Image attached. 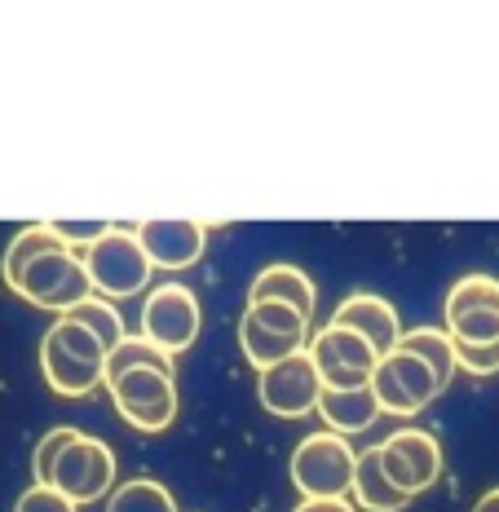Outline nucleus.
Masks as SVG:
<instances>
[{"instance_id":"obj_1","label":"nucleus","mask_w":499,"mask_h":512,"mask_svg":"<svg viewBox=\"0 0 499 512\" xmlns=\"http://www.w3.org/2000/svg\"><path fill=\"white\" fill-rule=\"evenodd\" d=\"M40 371L62 398H89L106 384V345L76 318H58L40 340Z\"/></svg>"},{"instance_id":"obj_2","label":"nucleus","mask_w":499,"mask_h":512,"mask_svg":"<svg viewBox=\"0 0 499 512\" xmlns=\"http://www.w3.org/2000/svg\"><path fill=\"white\" fill-rule=\"evenodd\" d=\"M84 256V270L93 279V296H106V301H124V296H137L142 287H151V252L142 248L137 230L129 226H111L102 239H93Z\"/></svg>"},{"instance_id":"obj_3","label":"nucleus","mask_w":499,"mask_h":512,"mask_svg":"<svg viewBox=\"0 0 499 512\" xmlns=\"http://www.w3.org/2000/svg\"><path fill=\"white\" fill-rule=\"evenodd\" d=\"M288 473H292V486L305 499H345V495H354L358 455L349 446V437L323 429L296 442Z\"/></svg>"},{"instance_id":"obj_4","label":"nucleus","mask_w":499,"mask_h":512,"mask_svg":"<svg viewBox=\"0 0 499 512\" xmlns=\"http://www.w3.org/2000/svg\"><path fill=\"white\" fill-rule=\"evenodd\" d=\"M305 340H310V318L283 301H248L239 318V349L257 371L301 354Z\"/></svg>"},{"instance_id":"obj_5","label":"nucleus","mask_w":499,"mask_h":512,"mask_svg":"<svg viewBox=\"0 0 499 512\" xmlns=\"http://www.w3.org/2000/svg\"><path fill=\"white\" fill-rule=\"evenodd\" d=\"M14 292L31 301L36 309H53V314H71L80 301L93 296V279L84 270V256L76 248H53L18 274Z\"/></svg>"},{"instance_id":"obj_6","label":"nucleus","mask_w":499,"mask_h":512,"mask_svg":"<svg viewBox=\"0 0 499 512\" xmlns=\"http://www.w3.org/2000/svg\"><path fill=\"white\" fill-rule=\"evenodd\" d=\"M305 349H310L323 389H363L380 367V354L371 349V340L349 332V327H336V323L318 327Z\"/></svg>"},{"instance_id":"obj_7","label":"nucleus","mask_w":499,"mask_h":512,"mask_svg":"<svg viewBox=\"0 0 499 512\" xmlns=\"http://www.w3.org/2000/svg\"><path fill=\"white\" fill-rule=\"evenodd\" d=\"M199 327H204V314H199L195 292L182 283H159L146 292L142 301V336L155 340L164 354H186L199 340Z\"/></svg>"},{"instance_id":"obj_8","label":"nucleus","mask_w":499,"mask_h":512,"mask_svg":"<svg viewBox=\"0 0 499 512\" xmlns=\"http://www.w3.org/2000/svg\"><path fill=\"white\" fill-rule=\"evenodd\" d=\"M106 393L137 433H164L177 420V376L168 371H129L106 384Z\"/></svg>"},{"instance_id":"obj_9","label":"nucleus","mask_w":499,"mask_h":512,"mask_svg":"<svg viewBox=\"0 0 499 512\" xmlns=\"http://www.w3.org/2000/svg\"><path fill=\"white\" fill-rule=\"evenodd\" d=\"M371 393H376L380 411H389V415H416V411H424L433 398H438L442 384H438L433 367L420 354H411V349L398 345L394 354L380 358L376 376H371Z\"/></svg>"},{"instance_id":"obj_10","label":"nucleus","mask_w":499,"mask_h":512,"mask_svg":"<svg viewBox=\"0 0 499 512\" xmlns=\"http://www.w3.org/2000/svg\"><path fill=\"white\" fill-rule=\"evenodd\" d=\"M257 398H261V407L270 415H279V420H305L310 411H318L323 380H318L310 349L257 371Z\"/></svg>"},{"instance_id":"obj_11","label":"nucleus","mask_w":499,"mask_h":512,"mask_svg":"<svg viewBox=\"0 0 499 512\" xmlns=\"http://www.w3.org/2000/svg\"><path fill=\"white\" fill-rule=\"evenodd\" d=\"M67 499L76 504H98V499H111L115 486V451L102 442V437H76V442L62 451V460L53 464V482Z\"/></svg>"},{"instance_id":"obj_12","label":"nucleus","mask_w":499,"mask_h":512,"mask_svg":"<svg viewBox=\"0 0 499 512\" xmlns=\"http://www.w3.org/2000/svg\"><path fill=\"white\" fill-rule=\"evenodd\" d=\"M376 451H380V464H385L389 482H394L402 495H411V499L424 495V490L442 477V446H438V437L424 433V429L389 433Z\"/></svg>"},{"instance_id":"obj_13","label":"nucleus","mask_w":499,"mask_h":512,"mask_svg":"<svg viewBox=\"0 0 499 512\" xmlns=\"http://www.w3.org/2000/svg\"><path fill=\"white\" fill-rule=\"evenodd\" d=\"M332 323H336V327H349V332H358L363 340H371V349H376L380 358L394 354L398 340H402L398 309L389 305L385 296H376V292H354V296H345V301L336 305Z\"/></svg>"},{"instance_id":"obj_14","label":"nucleus","mask_w":499,"mask_h":512,"mask_svg":"<svg viewBox=\"0 0 499 512\" xmlns=\"http://www.w3.org/2000/svg\"><path fill=\"white\" fill-rule=\"evenodd\" d=\"M137 239L159 270H190L208 248V226L204 221H142Z\"/></svg>"},{"instance_id":"obj_15","label":"nucleus","mask_w":499,"mask_h":512,"mask_svg":"<svg viewBox=\"0 0 499 512\" xmlns=\"http://www.w3.org/2000/svg\"><path fill=\"white\" fill-rule=\"evenodd\" d=\"M318 415H323V424L332 433L354 437V433H367L385 411H380L371 384H363V389H323V398H318Z\"/></svg>"},{"instance_id":"obj_16","label":"nucleus","mask_w":499,"mask_h":512,"mask_svg":"<svg viewBox=\"0 0 499 512\" xmlns=\"http://www.w3.org/2000/svg\"><path fill=\"white\" fill-rule=\"evenodd\" d=\"M248 301H283V305H292L296 314L314 318L318 292H314V283H310V274L305 270L279 261V265H265L257 279L248 283Z\"/></svg>"},{"instance_id":"obj_17","label":"nucleus","mask_w":499,"mask_h":512,"mask_svg":"<svg viewBox=\"0 0 499 512\" xmlns=\"http://www.w3.org/2000/svg\"><path fill=\"white\" fill-rule=\"evenodd\" d=\"M354 499H358V508H367V512H402V508L411 504V495H402V490L389 482V473H385V464H380L376 446L358 455Z\"/></svg>"},{"instance_id":"obj_18","label":"nucleus","mask_w":499,"mask_h":512,"mask_svg":"<svg viewBox=\"0 0 499 512\" xmlns=\"http://www.w3.org/2000/svg\"><path fill=\"white\" fill-rule=\"evenodd\" d=\"M168 371V376H177V367H173V354H164V349L155 345V340H146V336H124L120 345L106 354V384L111 380H120V376H129V371Z\"/></svg>"},{"instance_id":"obj_19","label":"nucleus","mask_w":499,"mask_h":512,"mask_svg":"<svg viewBox=\"0 0 499 512\" xmlns=\"http://www.w3.org/2000/svg\"><path fill=\"white\" fill-rule=\"evenodd\" d=\"M398 345L429 362L433 376H438V384L447 389L451 376H455V367H460V362H455V340H451L447 327H411V332H402Z\"/></svg>"},{"instance_id":"obj_20","label":"nucleus","mask_w":499,"mask_h":512,"mask_svg":"<svg viewBox=\"0 0 499 512\" xmlns=\"http://www.w3.org/2000/svg\"><path fill=\"white\" fill-rule=\"evenodd\" d=\"M53 248H67V243H62V234L49 226H27V230H18L14 234V243H9L5 248V261H0V274H5V283L14 287L18 283V274L27 270L31 261H36V256H45V252H53Z\"/></svg>"},{"instance_id":"obj_21","label":"nucleus","mask_w":499,"mask_h":512,"mask_svg":"<svg viewBox=\"0 0 499 512\" xmlns=\"http://www.w3.org/2000/svg\"><path fill=\"white\" fill-rule=\"evenodd\" d=\"M106 512H177V499L164 482H151V477H133V482L115 486L111 499H106Z\"/></svg>"},{"instance_id":"obj_22","label":"nucleus","mask_w":499,"mask_h":512,"mask_svg":"<svg viewBox=\"0 0 499 512\" xmlns=\"http://www.w3.org/2000/svg\"><path fill=\"white\" fill-rule=\"evenodd\" d=\"M62 318H76V323H84L93 336L106 345V354H111L115 345H120L124 336V318H120V309H115V301H106V296H89V301H80L71 314H62Z\"/></svg>"},{"instance_id":"obj_23","label":"nucleus","mask_w":499,"mask_h":512,"mask_svg":"<svg viewBox=\"0 0 499 512\" xmlns=\"http://www.w3.org/2000/svg\"><path fill=\"white\" fill-rule=\"evenodd\" d=\"M473 309H499V279L491 274H464L460 283L447 292V323Z\"/></svg>"},{"instance_id":"obj_24","label":"nucleus","mask_w":499,"mask_h":512,"mask_svg":"<svg viewBox=\"0 0 499 512\" xmlns=\"http://www.w3.org/2000/svg\"><path fill=\"white\" fill-rule=\"evenodd\" d=\"M455 345H495L499 340V309H473L447 323Z\"/></svg>"},{"instance_id":"obj_25","label":"nucleus","mask_w":499,"mask_h":512,"mask_svg":"<svg viewBox=\"0 0 499 512\" xmlns=\"http://www.w3.org/2000/svg\"><path fill=\"white\" fill-rule=\"evenodd\" d=\"M80 437V429H67V424H58V429H49L45 437L36 442V455H31V473H36V482H53V464L62 460V451H67L71 442Z\"/></svg>"},{"instance_id":"obj_26","label":"nucleus","mask_w":499,"mask_h":512,"mask_svg":"<svg viewBox=\"0 0 499 512\" xmlns=\"http://www.w3.org/2000/svg\"><path fill=\"white\" fill-rule=\"evenodd\" d=\"M14 512H80L76 499H67L58 486H45V482H36V486H27L23 495H18V504Z\"/></svg>"},{"instance_id":"obj_27","label":"nucleus","mask_w":499,"mask_h":512,"mask_svg":"<svg viewBox=\"0 0 499 512\" xmlns=\"http://www.w3.org/2000/svg\"><path fill=\"white\" fill-rule=\"evenodd\" d=\"M455 362L469 376H495L499 371V340L495 345H455Z\"/></svg>"},{"instance_id":"obj_28","label":"nucleus","mask_w":499,"mask_h":512,"mask_svg":"<svg viewBox=\"0 0 499 512\" xmlns=\"http://www.w3.org/2000/svg\"><path fill=\"white\" fill-rule=\"evenodd\" d=\"M49 226L58 230L62 243H67V248H76V252H84L93 239H102V234L111 230L106 221H49Z\"/></svg>"},{"instance_id":"obj_29","label":"nucleus","mask_w":499,"mask_h":512,"mask_svg":"<svg viewBox=\"0 0 499 512\" xmlns=\"http://www.w3.org/2000/svg\"><path fill=\"white\" fill-rule=\"evenodd\" d=\"M292 512H358L349 499H301Z\"/></svg>"},{"instance_id":"obj_30","label":"nucleus","mask_w":499,"mask_h":512,"mask_svg":"<svg viewBox=\"0 0 499 512\" xmlns=\"http://www.w3.org/2000/svg\"><path fill=\"white\" fill-rule=\"evenodd\" d=\"M473 512H499V486H495V490H486V495L473 504Z\"/></svg>"}]
</instances>
